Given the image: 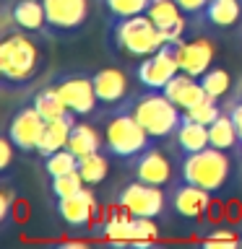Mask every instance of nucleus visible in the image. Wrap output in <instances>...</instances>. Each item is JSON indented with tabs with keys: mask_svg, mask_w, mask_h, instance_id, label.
<instances>
[{
	"mask_svg": "<svg viewBox=\"0 0 242 249\" xmlns=\"http://www.w3.org/2000/svg\"><path fill=\"white\" fill-rule=\"evenodd\" d=\"M37 36L39 34L21 29L3 34V42H0V81H3L5 91L26 89L44 70L47 54Z\"/></svg>",
	"mask_w": 242,
	"mask_h": 249,
	"instance_id": "obj_1",
	"label": "nucleus"
},
{
	"mask_svg": "<svg viewBox=\"0 0 242 249\" xmlns=\"http://www.w3.org/2000/svg\"><path fill=\"white\" fill-rule=\"evenodd\" d=\"M104 114H107V120H104V153L109 159L133 161L148 145L159 143V140H154L141 127V122L130 114V109L125 104L109 109Z\"/></svg>",
	"mask_w": 242,
	"mask_h": 249,
	"instance_id": "obj_2",
	"label": "nucleus"
},
{
	"mask_svg": "<svg viewBox=\"0 0 242 249\" xmlns=\"http://www.w3.org/2000/svg\"><path fill=\"white\" fill-rule=\"evenodd\" d=\"M130 109V114L141 122L148 135L154 140H169L175 135V130L182 122V109L164 96V91H141V93H130L122 101Z\"/></svg>",
	"mask_w": 242,
	"mask_h": 249,
	"instance_id": "obj_3",
	"label": "nucleus"
},
{
	"mask_svg": "<svg viewBox=\"0 0 242 249\" xmlns=\"http://www.w3.org/2000/svg\"><path fill=\"white\" fill-rule=\"evenodd\" d=\"M234 177V161L229 159V151H219L208 145L198 153L182 156L177 166V179L190 182L195 187H203L211 195L222 192Z\"/></svg>",
	"mask_w": 242,
	"mask_h": 249,
	"instance_id": "obj_4",
	"label": "nucleus"
},
{
	"mask_svg": "<svg viewBox=\"0 0 242 249\" xmlns=\"http://www.w3.org/2000/svg\"><path fill=\"white\" fill-rule=\"evenodd\" d=\"M167 42L164 34L154 26L146 13L128 16V18H109V47L117 54L128 57H148Z\"/></svg>",
	"mask_w": 242,
	"mask_h": 249,
	"instance_id": "obj_5",
	"label": "nucleus"
},
{
	"mask_svg": "<svg viewBox=\"0 0 242 249\" xmlns=\"http://www.w3.org/2000/svg\"><path fill=\"white\" fill-rule=\"evenodd\" d=\"M180 42L182 39L164 42L154 54L141 57L136 62L133 75L143 91H164V86L180 73Z\"/></svg>",
	"mask_w": 242,
	"mask_h": 249,
	"instance_id": "obj_6",
	"label": "nucleus"
},
{
	"mask_svg": "<svg viewBox=\"0 0 242 249\" xmlns=\"http://www.w3.org/2000/svg\"><path fill=\"white\" fill-rule=\"evenodd\" d=\"M50 36L78 34L91 16V0H42Z\"/></svg>",
	"mask_w": 242,
	"mask_h": 249,
	"instance_id": "obj_7",
	"label": "nucleus"
},
{
	"mask_svg": "<svg viewBox=\"0 0 242 249\" xmlns=\"http://www.w3.org/2000/svg\"><path fill=\"white\" fill-rule=\"evenodd\" d=\"M115 202L128 210L130 215H141V218H159V215H164V208L169 205L161 187L138 182V179L125 184L122 190L117 192Z\"/></svg>",
	"mask_w": 242,
	"mask_h": 249,
	"instance_id": "obj_8",
	"label": "nucleus"
},
{
	"mask_svg": "<svg viewBox=\"0 0 242 249\" xmlns=\"http://www.w3.org/2000/svg\"><path fill=\"white\" fill-rule=\"evenodd\" d=\"M55 89L60 91L62 101L68 104V109L78 117H91L99 107L97 91H94V81L89 73H78V70H70V73H60L55 78Z\"/></svg>",
	"mask_w": 242,
	"mask_h": 249,
	"instance_id": "obj_9",
	"label": "nucleus"
},
{
	"mask_svg": "<svg viewBox=\"0 0 242 249\" xmlns=\"http://www.w3.org/2000/svg\"><path fill=\"white\" fill-rule=\"evenodd\" d=\"M44 124H47V120L37 112V107L26 104V107L16 109V114L11 117V122H8V127H5V135L16 145V151L37 153V145H39V138H42Z\"/></svg>",
	"mask_w": 242,
	"mask_h": 249,
	"instance_id": "obj_10",
	"label": "nucleus"
},
{
	"mask_svg": "<svg viewBox=\"0 0 242 249\" xmlns=\"http://www.w3.org/2000/svg\"><path fill=\"white\" fill-rule=\"evenodd\" d=\"M167 202L172 208V213L180 218H201L211 205V192L203 190V187H195L190 182H182V179H175L172 187L167 190Z\"/></svg>",
	"mask_w": 242,
	"mask_h": 249,
	"instance_id": "obj_11",
	"label": "nucleus"
},
{
	"mask_svg": "<svg viewBox=\"0 0 242 249\" xmlns=\"http://www.w3.org/2000/svg\"><path fill=\"white\" fill-rule=\"evenodd\" d=\"M130 163V171L138 182H146V184H156V187H164V184H172V161L164 156V151L159 148V143L148 145L143 153H138Z\"/></svg>",
	"mask_w": 242,
	"mask_h": 249,
	"instance_id": "obj_12",
	"label": "nucleus"
},
{
	"mask_svg": "<svg viewBox=\"0 0 242 249\" xmlns=\"http://www.w3.org/2000/svg\"><path fill=\"white\" fill-rule=\"evenodd\" d=\"M55 213L68 229H76V231H83L91 226V215L97 213V202H94V192L91 190H83L70 195V197H60L55 200Z\"/></svg>",
	"mask_w": 242,
	"mask_h": 249,
	"instance_id": "obj_13",
	"label": "nucleus"
},
{
	"mask_svg": "<svg viewBox=\"0 0 242 249\" xmlns=\"http://www.w3.org/2000/svg\"><path fill=\"white\" fill-rule=\"evenodd\" d=\"M94 81V91H97L99 107H104V112L120 107L125 99L130 96L128 93V75L117 68H101L97 73H91Z\"/></svg>",
	"mask_w": 242,
	"mask_h": 249,
	"instance_id": "obj_14",
	"label": "nucleus"
},
{
	"mask_svg": "<svg viewBox=\"0 0 242 249\" xmlns=\"http://www.w3.org/2000/svg\"><path fill=\"white\" fill-rule=\"evenodd\" d=\"M146 16L154 21V26L164 34L167 42L172 39H182L187 29V16L180 11L175 0H151L146 8Z\"/></svg>",
	"mask_w": 242,
	"mask_h": 249,
	"instance_id": "obj_15",
	"label": "nucleus"
},
{
	"mask_svg": "<svg viewBox=\"0 0 242 249\" xmlns=\"http://www.w3.org/2000/svg\"><path fill=\"white\" fill-rule=\"evenodd\" d=\"M8 11H11V18H13V29L52 39L50 31H47V13L42 0H13V3H8Z\"/></svg>",
	"mask_w": 242,
	"mask_h": 249,
	"instance_id": "obj_16",
	"label": "nucleus"
},
{
	"mask_svg": "<svg viewBox=\"0 0 242 249\" xmlns=\"http://www.w3.org/2000/svg\"><path fill=\"white\" fill-rule=\"evenodd\" d=\"M214 62V44L208 39H187L180 42V70L193 78H201Z\"/></svg>",
	"mask_w": 242,
	"mask_h": 249,
	"instance_id": "obj_17",
	"label": "nucleus"
},
{
	"mask_svg": "<svg viewBox=\"0 0 242 249\" xmlns=\"http://www.w3.org/2000/svg\"><path fill=\"white\" fill-rule=\"evenodd\" d=\"M164 96H167L172 104H177L182 112H187V109H193L195 104H201L203 99H208V93H206V89H203V83L198 78H193V75H187L180 70V73L164 86Z\"/></svg>",
	"mask_w": 242,
	"mask_h": 249,
	"instance_id": "obj_18",
	"label": "nucleus"
},
{
	"mask_svg": "<svg viewBox=\"0 0 242 249\" xmlns=\"http://www.w3.org/2000/svg\"><path fill=\"white\" fill-rule=\"evenodd\" d=\"M169 140H172V145H175L177 159L198 153V151H203V148H208V124L195 122L182 112V122H180V127L175 130V135H172Z\"/></svg>",
	"mask_w": 242,
	"mask_h": 249,
	"instance_id": "obj_19",
	"label": "nucleus"
},
{
	"mask_svg": "<svg viewBox=\"0 0 242 249\" xmlns=\"http://www.w3.org/2000/svg\"><path fill=\"white\" fill-rule=\"evenodd\" d=\"M198 21L208 31H224L237 26L242 21V0H211Z\"/></svg>",
	"mask_w": 242,
	"mask_h": 249,
	"instance_id": "obj_20",
	"label": "nucleus"
},
{
	"mask_svg": "<svg viewBox=\"0 0 242 249\" xmlns=\"http://www.w3.org/2000/svg\"><path fill=\"white\" fill-rule=\"evenodd\" d=\"M76 122H78V114H73V112L62 114L58 120H47L44 130H42V138H39V145H37L39 159H47L50 153L65 148L68 138H70V130H73Z\"/></svg>",
	"mask_w": 242,
	"mask_h": 249,
	"instance_id": "obj_21",
	"label": "nucleus"
},
{
	"mask_svg": "<svg viewBox=\"0 0 242 249\" xmlns=\"http://www.w3.org/2000/svg\"><path fill=\"white\" fill-rule=\"evenodd\" d=\"M208 145H214L219 148V151H234V153H240V135H237V127H234V122H232V117L222 112L216 117L214 122L208 124Z\"/></svg>",
	"mask_w": 242,
	"mask_h": 249,
	"instance_id": "obj_22",
	"label": "nucleus"
},
{
	"mask_svg": "<svg viewBox=\"0 0 242 249\" xmlns=\"http://www.w3.org/2000/svg\"><path fill=\"white\" fill-rule=\"evenodd\" d=\"M68 148L78 156V159H83V156L99 153L101 148H104V138H101L91 124L76 122L73 130H70V138H68Z\"/></svg>",
	"mask_w": 242,
	"mask_h": 249,
	"instance_id": "obj_23",
	"label": "nucleus"
},
{
	"mask_svg": "<svg viewBox=\"0 0 242 249\" xmlns=\"http://www.w3.org/2000/svg\"><path fill=\"white\" fill-rule=\"evenodd\" d=\"M31 104L37 107V112L44 117V120H58V117H62V114H68L70 109H68V104L62 101V96H60V91L55 89V83H47V86H42L34 96H31Z\"/></svg>",
	"mask_w": 242,
	"mask_h": 249,
	"instance_id": "obj_24",
	"label": "nucleus"
},
{
	"mask_svg": "<svg viewBox=\"0 0 242 249\" xmlns=\"http://www.w3.org/2000/svg\"><path fill=\"white\" fill-rule=\"evenodd\" d=\"M107 166H109V161H107V156H101V151L78 159V174H81L86 187H97V184L104 182Z\"/></svg>",
	"mask_w": 242,
	"mask_h": 249,
	"instance_id": "obj_25",
	"label": "nucleus"
},
{
	"mask_svg": "<svg viewBox=\"0 0 242 249\" xmlns=\"http://www.w3.org/2000/svg\"><path fill=\"white\" fill-rule=\"evenodd\" d=\"M156 229L154 218H141V215H130L128 218V229H125V244H148L156 239Z\"/></svg>",
	"mask_w": 242,
	"mask_h": 249,
	"instance_id": "obj_26",
	"label": "nucleus"
},
{
	"mask_svg": "<svg viewBox=\"0 0 242 249\" xmlns=\"http://www.w3.org/2000/svg\"><path fill=\"white\" fill-rule=\"evenodd\" d=\"M78 169V156L70 151V148H60V151H55L50 153L44 159V171H47V177L55 179V177H60V174H68V171H76Z\"/></svg>",
	"mask_w": 242,
	"mask_h": 249,
	"instance_id": "obj_27",
	"label": "nucleus"
},
{
	"mask_svg": "<svg viewBox=\"0 0 242 249\" xmlns=\"http://www.w3.org/2000/svg\"><path fill=\"white\" fill-rule=\"evenodd\" d=\"M198 81L203 83V89H206V93L211 99H222L229 93V86H232V78L229 73H226L224 68H216V65H211L206 73H203Z\"/></svg>",
	"mask_w": 242,
	"mask_h": 249,
	"instance_id": "obj_28",
	"label": "nucleus"
},
{
	"mask_svg": "<svg viewBox=\"0 0 242 249\" xmlns=\"http://www.w3.org/2000/svg\"><path fill=\"white\" fill-rule=\"evenodd\" d=\"M83 187H86V184H83L81 174H78V169H76V171H68V174H60V177H55V179H50V195H52V200L70 197V195L81 192Z\"/></svg>",
	"mask_w": 242,
	"mask_h": 249,
	"instance_id": "obj_29",
	"label": "nucleus"
},
{
	"mask_svg": "<svg viewBox=\"0 0 242 249\" xmlns=\"http://www.w3.org/2000/svg\"><path fill=\"white\" fill-rule=\"evenodd\" d=\"M109 13V18H128V16H141L151 0H101Z\"/></svg>",
	"mask_w": 242,
	"mask_h": 249,
	"instance_id": "obj_30",
	"label": "nucleus"
},
{
	"mask_svg": "<svg viewBox=\"0 0 242 249\" xmlns=\"http://www.w3.org/2000/svg\"><path fill=\"white\" fill-rule=\"evenodd\" d=\"M222 112H224V107L219 104V99H211V96H208V99H203L201 104H195L193 109H187L185 114L190 117V120L201 122V124H211Z\"/></svg>",
	"mask_w": 242,
	"mask_h": 249,
	"instance_id": "obj_31",
	"label": "nucleus"
},
{
	"mask_svg": "<svg viewBox=\"0 0 242 249\" xmlns=\"http://www.w3.org/2000/svg\"><path fill=\"white\" fill-rule=\"evenodd\" d=\"M203 244L211 249H234V247H240V236H234L232 231H214L206 236Z\"/></svg>",
	"mask_w": 242,
	"mask_h": 249,
	"instance_id": "obj_32",
	"label": "nucleus"
},
{
	"mask_svg": "<svg viewBox=\"0 0 242 249\" xmlns=\"http://www.w3.org/2000/svg\"><path fill=\"white\" fill-rule=\"evenodd\" d=\"M175 3L180 5V11H182L187 18H201V13L206 11V5L211 3V0H175Z\"/></svg>",
	"mask_w": 242,
	"mask_h": 249,
	"instance_id": "obj_33",
	"label": "nucleus"
},
{
	"mask_svg": "<svg viewBox=\"0 0 242 249\" xmlns=\"http://www.w3.org/2000/svg\"><path fill=\"white\" fill-rule=\"evenodd\" d=\"M224 112L232 117V122H234V127H237V135H240V143H242V101L240 99H229V101H224Z\"/></svg>",
	"mask_w": 242,
	"mask_h": 249,
	"instance_id": "obj_34",
	"label": "nucleus"
},
{
	"mask_svg": "<svg viewBox=\"0 0 242 249\" xmlns=\"http://www.w3.org/2000/svg\"><path fill=\"white\" fill-rule=\"evenodd\" d=\"M13 143L8 140V135L0 140V174L3 177H8L11 174V163H13Z\"/></svg>",
	"mask_w": 242,
	"mask_h": 249,
	"instance_id": "obj_35",
	"label": "nucleus"
},
{
	"mask_svg": "<svg viewBox=\"0 0 242 249\" xmlns=\"http://www.w3.org/2000/svg\"><path fill=\"white\" fill-rule=\"evenodd\" d=\"M232 96L242 101V78H240V83H237V89H234V93H232Z\"/></svg>",
	"mask_w": 242,
	"mask_h": 249,
	"instance_id": "obj_36",
	"label": "nucleus"
},
{
	"mask_svg": "<svg viewBox=\"0 0 242 249\" xmlns=\"http://www.w3.org/2000/svg\"><path fill=\"white\" fill-rule=\"evenodd\" d=\"M240 159H242V145H240Z\"/></svg>",
	"mask_w": 242,
	"mask_h": 249,
	"instance_id": "obj_37",
	"label": "nucleus"
},
{
	"mask_svg": "<svg viewBox=\"0 0 242 249\" xmlns=\"http://www.w3.org/2000/svg\"><path fill=\"white\" fill-rule=\"evenodd\" d=\"M240 42H242V29H240Z\"/></svg>",
	"mask_w": 242,
	"mask_h": 249,
	"instance_id": "obj_38",
	"label": "nucleus"
},
{
	"mask_svg": "<svg viewBox=\"0 0 242 249\" xmlns=\"http://www.w3.org/2000/svg\"><path fill=\"white\" fill-rule=\"evenodd\" d=\"M240 247H242V236H240Z\"/></svg>",
	"mask_w": 242,
	"mask_h": 249,
	"instance_id": "obj_39",
	"label": "nucleus"
}]
</instances>
